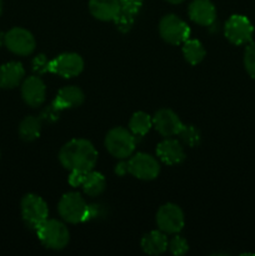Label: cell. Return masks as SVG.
<instances>
[{"label":"cell","instance_id":"8","mask_svg":"<svg viewBox=\"0 0 255 256\" xmlns=\"http://www.w3.org/2000/svg\"><path fill=\"white\" fill-rule=\"evenodd\" d=\"M4 45L12 54L28 56L32 54L36 46L35 38L29 30L24 28H12L5 34Z\"/></svg>","mask_w":255,"mask_h":256},{"label":"cell","instance_id":"29","mask_svg":"<svg viewBox=\"0 0 255 256\" xmlns=\"http://www.w3.org/2000/svg\"><path fill=\"white\" fill-rule=\"evenodd\" d=\"M49 60L45 56L44 54H39L32 59V66L36 74H45L46 72H49Z\"/></svg>","mask_w":255,"mask_h":256},{"label":"cell","instance_id":"33","mask_svg":"<svg viewBox=\"0 0 255 256\" xmlns=\"http://www.w3.org/2000/svg\"><path fill=\"white\" fill-rule=\"evenodd\" d=\"M165 2H170V4H182V2H185V0H165Z\"/></svg>","mask_w":255,"mask_h":256},{"label":"cell","instance_id":"11","mask_svg":"<svg viewBox=\"0 0 255 256\" xmlns=\"http://www.w3.org/2000/svg\"><path fill=\"white\" fill-rule=\"evenodd\" d=\"M84 60L76 52H62L49 62V72L62 78H74L82 74Z\"/></svg>","mask_w":255,"mask_h":256},{"label":"cell","instance_id":"5","mask_svg":"<svg viewBox=\"0 0 255 256\" xmlns=\"http://www.w3.org/2000/svg\"><path fill=\"white\" fill-rule=\"evenodd\" d=\"M22 218L25 225L36 230L49 216V209L44 199L36 194H26L20 202Z\"/></svg>","mask_w":255,"mask_h":256},{"label":"cell","instance_id":"12","mask_svg":"<svg viewBox=\"0 0 255 256\" xmlns=\"http://www.w3.org/2000/svg\"><path fill=\"white\" fill-rule=\"evenodd\" d=\"M182 122L176 112L170 109H160L152 116V126L162 136L170 138L179 134Z\"/></svg>","mask_w":255,"mask_h":256},{"label":"cell","instance_id":"9","mask_svg":"<svg viewBox=\"0 0 255 256\" xmlns=\"http://www.w3.org/2000/svg\"><path fill=\"white\" fill-rule=\"evenodd\" d=\"M184 224V212L176 204L168 202L158 210L156 225L165 234H178L182 230Z\"/></svg>","mask_w":255,"mask_h":256},{"label":"cell","instance_id":"28","mask_svg":"<svg viewBox=\"0 0 255 256\" xmlns=\"http://www.w3.org/2000/svg\"><path fill=\"white\" fill-rule=\"evenodd\" d=\"M144 0H120V9L136 16L142 6Z\"/></svg>","mask_w":255,"mask_h":256},{"label":"cell","instance_id":"31","mask_svg":"<svg viewBox=\"0 0 255 256\" xmlns=\"http://www.w3.org/2000/svg\"><path fill=\"white\" fill-rule=\"evenodd\" d=\"M86 172H82V170H72L69 176V184L74 188L82 186Z\"/></svg>","mask_w":255,"mask_h":256},{"label":"cell","instance_id":"21","mask_svg":"<svg viewBox=\"0 0 255 256\" xmlns=\"http://www.w3.org/2000/svg\"><path fill=\"white\" fill-rule=\"evenodd\" d=\"M42 120L38 116H26L19 125V135L24 142H34L40 136Z\"/></svg>","mask_w":255,"mask_h":256},{"label":"cell","instance_id":"2","mask_svg":"<svg viewBox=\"0 0 255 256\" xmlns=\"http://www.w3.org/2000/svg\"><path fill=\"white\" fill-rule=\"evenodd\" d=\"M35 232H36L40 242L48 249L62 250L69 244V229H68L64 222H59L56 219H49L48 218Z\"/></svg>","mask_w":255,"mask_h":256},{"label":"cell","instance_id":"16","mask_svg":"<svg viewBox=\"0 0 255 256\" xmlns=\"http://www.w3.org/2000/svg\"><path fill=\"white\" fill-rule=\"evenodd\" d=\"M89 12L100 22H112L120 12V0H89Z\"/></svg>","mask_w":255,"mask_h":256},{"label":"cell","instance_id":"19","mask_svg":"<svg viewBox=\"0 0 255 256\" xmlns=\"http://www.w3.org/2000/svg\"><path fill=\"white\" fill-rule=\"evenodd\" d=\"M168 238L162 230H152L142 236L140 246L148 255H162L168 250Z\"/></svg>","mask_w":255,"mask_h":256},{"label":"cell","instance_id":"32","mask_svg":"<svg viewBox=\"0 0 255 256\" xmlns=\"http://www.w3.org/2000/svg\"><path fill=\"white\" fill-rule=\"evenodd\" d=\"M128 172H129V162H124V159H122V162L115 166V174L119 175V176H124Z\"/></svg>","mask_w":255,"mask_h":256},{"label":"cell","instance_id":"4","mask_svg":"<svg viewBox=\"0 0 255 256\" xmlns=\"http://www.w3.org/2000/svg\"><path fill=\"white\" fill-rule=\"evenodd\" d=\"M105 148L116 159H126L135 150V136L130 130L122 126H115L105 136Z\"/></svg>","mask_w":255,"mask_h":256},{"label":"cell","instance_id":"27","mask_svg":"<svg viewBox=\"0 0 255 256\" xmlns=\"http://www.w3.org/2000/svg\"><path fill=\"white\" fill-rule=\"evenodd\" d=\"M244 66L248 74L255 79V42H249L245 48Z\"/></svg>","mask_w":255,"mask_h":256},{"label":"cell","instance_id":"6","mask_svg":"<svg viewBox=\"0 0 255 256\" xmlns=\"http://www.w3.org/2000/svg\"><path fill=\"white\" fill-rule=\"evenodd\" d=\"M159 34L168 44L180 45L189 39L190 28L179 16L174 14H168L160 20Z\"/></svg>","mask_w":255,"mask_h":256},{"label":"cell","instance_id":"7","mask_svg":"<svg viewBox=\"0 0 255 256\" xmlns=\"http://www.w3.org/2000/svg\"><path fill=\"white\" fill-rule=\"evenodd\" d=\"M224 34L232 44L238 46L249 44L254 35V26L245 15L234 14L225 22Z\"/></svg>","mask_w":255,"mask_h":256},{"label":"cell","instance_id":"20","mask_svg":"<svg viewBox=\"0 0 255 256\" xmlns=\"http://www.w3.org/2000/svg\"><path fill=\"white\" fill-rule=\"evenodd\" d=\"M105 186H106V182H105L104 175L102 172H94V170H90V172H86L84 182L82 184L85 194L92 198L99 196L100 194H102Z\"/></svg>","mask_w":255,"mask_h":256},{"label":"cell","instance_id":"18","mask_svg":"<svg viewBox=\"0 0 255 256\" xmlns=\"http://www.w3.org/2000/svg\"><path fill=\"white\" fill-rule=\"evenodd\" d=\"M84 92L78 86H64L58 92L52 104L59 110L78 108L84 102Z\"/></svg>","mask_w":255,"mask_h":256},{"label":"cell","instance_id":"24","mask_svg":"<svg viewBox=\"0 0 255 256\" xmlns=\"http://www.w3.org/2000/svg\"><path fill=\"white\" fill-rule=\"evenodd\" d=\"M179 138L185 145L190 148L198 146L202 142V135L200 132L194 126V125H182L179 132Z\"/></svg>","mask_w":255,"mask_h":256},{"label":"cell","instance_id":"25","mask_svg":"<svg viewBox=\"0 0 255 256\" xmlns=\"http://www.w3.org/2000/svg\"><path fill=\"white\" fill-rule=\"evenodd\" d=\"M115 22V26L119 30L120 32H129L132 30V25L135 22V16L134 15L129 14V12H124V10L120 9V12H118V15L115 16V19L112 20Z\"/></svg>","mask_w":255,"mask_h":256},{"label":"cell","instance_id":"35","mask_svg":"<svg viewBox=\"0 0 255 256\" xmlns=\"http://www.w3.org/2000/svg\"><path fill=\"white\" fill-rule=\"evenodd\" d=\"M2 14V0H0V15Z\"/></svg>","mask_w":255,"mask_h":256},{"label":"cell","instance_id":"1","mask_svg":"<svg viewBox=\"0 0 255 256\" xmlns=\"http://www.w3.org/2000/svg\"><path fill=\"white\" fill-rule=\"evenodd\" d=\"M59 162L68 170L90 172L98 162V152L86 139H72L62 145L59 152Z\"/></svg>","mask_w":255,"mask_h":256},{"label":"cell","instance_id":"13","mask_svg":"<svg viewBox=\"0 0 255 256\" xmlns=\"http://www.w3.org/2000/svg\"><path fill=\"white\" fill-rule=\"evenodd\" d=\"M46 86L39 76H29L22 82V96L25 104L32 108H38L44 104Z\"/></svg>","mask_w":255,"mask_h":256},{"label":"cell","instance_id":"10","mask_svg":"<svg viewBox=\"0 0 255 256\" xmlns=\"http://www.w3.org/2000/svg\"><path fill=\"white\" fill-rule=\"evenodd\" d=\"M129 174L139 180L149 182L160 174V164L158 160L146 152H138L129 159Z\"/></svg>","mask_w":255,"mask_h":256},{"label":"cell","instance_id":"30","mask_svg":"<svg viewBox=\"0 0 255 256\" xmlns=\"http://www.w3.org/2000/svg\"><path fill=\"white\" fill-rule=\"evenodd\" d=\"M60 112H62V110L58 109V108L52 102V105H49V106H46L44 110H42L39 118L42 120V122H55L59 120Z\"/></svg>","mask_w":255,"mask_h":256},{"label":"cell","instance_id":"22","mask_svg":"<svg viewBox=\"0 0 255 256\" xmlns=\"http://www.w3.org/2000/svg\"><path fill=\"white\" fill-rule=\"evenodd\" d=\"M205 54H206V52H205L204 45L199 40L188 39L186 42H182V55L189 64L198 65L202 62Z\"/></svg>","mask_w":255,"mask_h":256},{"label":"cell","instance_id":"3","mask_svg":"<svg viewBox=\"0 0 255 256\" xmlns=\"http://www.w3.org/2000/svg\"><path fill=\"white\" fill-rule=\"evenodd\" d=\"M62 219L69 224H80L89 220V205L79 192H66L58 204Z\"/></svg>","mask_w":255,"mask_h":256},{"label":"cell","instance_id":"14","mask_svg":"<svg viewBox=\"0 0 255 256\" xmlns=\"http://www.w3.org/2000/svg\"><path fill=\"white\" fill-rule=\"evenodd\" d=\"M156 155L164 164L179 165L185 160V150L179 140L166 138L156 146Z\"/></svg>","mask_w":255,"mask_h":256},{"label":"cell","instance_id":"23","mask_svg":"<svg viewBox=\"0 0 255 256\" xmlns=\"http://www.w3.org/2000/svg\"><path fill=\"white\" fill-rule=\"evenodd\" d=\"M152 126V119L144 112H136L129 120V130L136 136H144Z\"/></svg>","mask_w":255,"mask_h":256},{"label":"cell","instance_id":"17","mask_svg":"<svg viewBox=\"0 0 255 256\" xmlns=\"http://www.w3.org/2000/svg\"><path fill=\"white\" fill-rule=\"evenodd\" d=\"M25 70L22 62H9L0 66V88L14 89L24 79Z\"/></svg>","mask_w":255,"mask_h":256},{"label":"cell","instance_id":"26","mask_svg":"<svg viewBox=\"0 0 255 256\" xmlns=\"http://www.w3.org/2000/svg\"><path fill=\"white\" fill-rule=\"evenodd\" d=\"M168 249H169V252H172V255L182 256L188 252V250H189V244H188L186 239L175 234V236H172V240H169Z\"/></svg>","mask_w":255,"mask_h":256},{"label":"cell","instance_id":"15","mask_svg":"<svg viewBox=\"0 0 255 256\" xmlns=\"http://www.w3.org/2000/svg\"><path fill=\"white\" fill-rule=\"evenodd\" d=\"M189 18L196 24L210 26L216 20V9L212 0H192L188 8Z\"/></svg>","mask_w":255,"mask_h":256},{"label":"cell","instance_id":"34","mask_svg":"<svg viewBox=\"0 0 255 256\" xmlns=\"http://www.w3.org/2000/svg\"><path fill=\"white\" fill-rule=\"evenodd\" d=\"M4 36H5V34L0 32V48H2V44H4Z\"/></svg>","mask_w":255,"mask_h":256}]
</instances>
